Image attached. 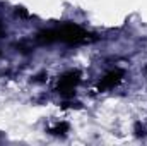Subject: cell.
<instances>
[{"label":"cell","instance_id":"1","mask_svg":"<svg viewBox=\"0 0 147 146\" xmlns=\"http://www.w3.org/2000/svg\"><path fill=\"white\" fill-rule=\"evenodd\" d=\"M89 38V35L75 26V24H63L62 28H57V29H48V31H41L38 35L39 41H65V43H82Z\"/></svg>","mask_w":147,"mask_h":146},{"label":"cell","instance_id":"2","mask_svg":"<svg viewBox=\"0 0 147 146\" xmlns=\"http://www.w3.org/2000/svg\"><path fill=\"white\" fill-rule=\"evenodd\" d=\"M79 81H80V74L77 72V71H70V72L63 74V76L58 79L57 91H58L60 95H70L74 89H75V86L79 84Z\"/></svg>","mask_w":147,"mask_h":146},{"label":"cell","instance_id":"3","mask_svg":"<svg viewBox=\"0 0 147 146\" xmlns=\"http://www.w3.org/2000/svg\"><path fill=\"white\" fill-rule=\"evenodd\" d=\"M121 77H123V71H121V69H115V71H111V72H108L101 81H99L98 89H99V91H106V89L115 88V86L121 81Z\"/></svg>","mask_w":147,"mask_h":146},{"label":"cell","instance_id":"4","mask_svg":"<svg viewBox=\"0 0 147 146\" xmlns=\"http://www.w3.org/2000/svg\"><path fill=\"white\" fill-rule=\"evenodd\" d=\"M53 134H65L67 131H69V126L67 124H58V126H55L53 129H50Z\"/></svg>","mask_w":147,"mask_h":146},{"label":"cell","instance_id":"5","mask_svg":"<svg viewBox=\"0 0 147 146\" xmlns=\"http://www.w3.org/2000/svg\"><path fill=\"white\" fill-rule=\"evenodd\" d=\"M3 35V26H2V23H0V36Z\"/></svg>","mask_w":147,"mask_h":146}]
</instances>
